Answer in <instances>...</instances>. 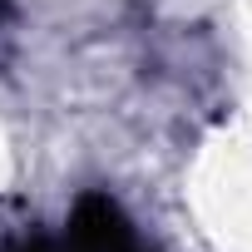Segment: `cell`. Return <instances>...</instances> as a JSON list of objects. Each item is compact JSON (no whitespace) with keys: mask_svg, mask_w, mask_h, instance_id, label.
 Wrapping results in <instances>:
<instances>
[{"mask_svg":"<svg viewBox=\"0 0 252 252\" xmlns=\"http://www.w3.org/2000/svg\"><path fill=\"white\" fill-rule=\"evenodd\" d=\"M0 20H5V5H0Z\"/></svg>","mask_w":252,"mask_h":252,"instance_id":"obj_2","label":"cell"},{"mask_svg":"<svg viewBox=\"0 0 252 252\" xmlns=\"http://www.w3.org/2000/svg\"><path fill=\"white\" fill-rule=\"evenodd\" d=\"M10 252H149V247L139 242L134 222L119 213L114 198L89 193V198L74 208V218H69V237H64V242H45V237H35V242L10 247Z\"/></svg>","mask_w":252,"mask_h":252,"instance_id":"obj_1","label":"cell"}]
</instances>
